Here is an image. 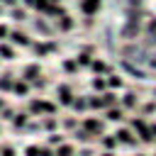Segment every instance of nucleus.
I'll use <instances>...</instances> for the list:
<instances>
[{"label": "nucleus", "instance_id": "nucleus-14", "mask_svg": "<svg viewBox=\"0 0 156 156\" xmlns=\"http://www.w3.org/2000/svg\"><path fill=\"white\" fill-rule=\"evenodd\" d=\"M90 88H93L95 93H105V90H107V76H93Z\"/></svg>", "mask_w": 156, "mask_h": 156}, {"label": "nucleus", "instance_id": "nucleus-22", "mask_svg": "<svg viewBox=\"0 0 156 156\" xmlns=\"http://www.w3.org/2000/svg\"><path fill=\"white\" fill-rule=\"evenodd\" d=\"M10 39H12L15 44H22V46H29V37H27L24 32H12V34H10Z\"/></svg>", "mask_w": 156, "mask_h": 156}, {"label": "nucleus", "instance_id": "nucleus-25", "mask_svg": "<svg viewBox=\"0 0 156 156\" xmlns=\"http://www.w3.org/2000/svg\"><path fill=\"white\" fill-rule=\"evenodd\" d=\"M24 154H27V156H41V149H39L37 144H32V146L24 149Z\"/></svg>", "mask_w": 156, "mask_h": 156}, {"label": "nucleus", "instance_id": "nucleus-33", "mask_svg": "<svg viewBox=\"0 0 156 156\" xmlns=\"http://www.w3.org/2000/svg\"><path fill=\"white\" fill-rule=\"evenodd\" d=\"M98 156H117V151H105V149H102Z\"/></svg>", "mask_w": 156, "mask_h": 156}, {"label": "nucleus", "instance_id": "nucleus-11", "mask_svg": "<svg viewBox=\"0 0 156 156\" xmlns=\"http://www.w3.org/2000/svg\"><path fill=\"white\" fill-rule=\"evenodd\" d=\"M136 112H139V115H144V117H154V115H156V100H154V98H146V100H141Z\"/></svg>", "mask_w": 156, "mask_h": 156}, {"label": "nucleus", "instance_id": "nucleus-35", "mask_svg": "<svg viewBox=\"0 0 156 156\" xmlns=\"http://www.w3.org/2000/svg\"><path fill=\"white\" fill-rule=\"evenodd\" d=\"M5 34H7V29H5V27H0V37H5Z\"/></svg>", "mask_w": 156, "mask_h": 156}, {"label": "nucleus", "instance_id": "nucleus-28", "mask_svg": "<svg viewBox=\"0 0 156 156\" xmlns=\"http://www.w3.org/2000/svg\"><path fill=\"white\" fill-rule=\"evenodd\" d=\"M0 54H2L5 58H12V56H15V54H12V49H10V46H5V44L0 46Z\"/></svg>", "mask_w": 156, "mask_h": 156}, {"label": "nucleus", "instance_id": "nucleus-30", "mask_svg": "<svg viewBox=\"0 0 156 156\" xmlns=\"http://www.w3.org/2000/svg\"><path fill=\"white\" fill-rule=\"evenodd\" d=\"M0 154H2V156H15L12 146H2V149H0Z\"/></svg>", "mask_w": 156, "mask_h": 156}, {"label": "nucleus", "instance_id": "nucleus-36", "mask_svg": "<svg viewBox=\"0 0 156 156\" xmlns=\"http://www.w3.org/2000/svg\"><path fill=\"white\" fill-rule=\"evenodd\" d=\"M0 2H5V5H15V0H0Z\"/></svg>", "mask_w": 156, "mask_h": 156}, {"label": "nucleus", "instance_id": "nucleus-4", "mask_svg": "<svg viewBox=\"0 0 156 156\" xmlns=\"http://www.w3.org/2000/svg\"><path fill=\"white\" fill-rule=\"evenodd\" d=\"M80 124H83L95 139H100V136L105 134V117H85Z\"/></svg>", "mask_w": 156, "mask_h": 156}, {"label": "nucleus", "instance_id": "nucleus-6", "mask_svg": "<svg viewBox=\"0 0 156 156\" xmlns=\"http://www.w3.org/2000/svg\"><path fill=\"white\" fill-rule=\"evenodd\" d=\"M78 5H80V12H83V15L95 17V15L100 12V7H102V0H80Z\"/></svg>", "mask_w": 156, "mask_h": 156}, {"label": "nucleus", "instance_id": "nucleus-37", "mask_svg": "<svg viewBox=\"0 0 156 156\" xmlns=\"http://www.w3.org/2000/svg\"><path fill=\"white\" fill-rule=\"evenodd\" d=\"M151 98H154V100H156V88H154V90H151Z\"/></svg>", "mask_w": 156, "mask_h": 156}, {"label": "nucleus", "instance_id": "nucleus-20", "mask_svg": "<svg viewBox=\"0 0 156 156\" xmlns=\"http://www.w3.org/2000/svg\"><path fill=\"white\" fill-rule=\"evenodd\" d=\"M61 127H63L66 132H76V129L80 127V122H78L76 117H63V119H61Z\"/></svg>", "mask_w": 156, "mask_h": 156}, {"label": "nucleus", "instance_id": "nucleus-9", "mask_svg": "<svg viewBox=\"0 0 156 156\" xmlns=\"http://www.w3.org/2000/svg\"><path fill=\"white\" fill-rule=\"evenodd\" d=\"M127 124H129V127H132V129H134V132L139 134L141 129H146V127H149V117H144V115L134 112L132 117H127Z\"/></svg>", "mask_w": 156, "mask_h": 156}, {"label": "nucleus", "instance_id": "nucleus-23", "mask_svg": "<svg viewBox=\"0 0 156 156\" xmlns=\"http://www.w3.org/2000/svg\"><path fill=\"white\" fill-rule=\"evenodd\" d=\"M46 141H49V146H61L63 144V134L61 132H54V134H49Z\"/></svg>", "mask_w": 156, "mask_h": 156}, {"label": "nucleus", "instance_id": "nucleus-24", "mask_svg": "<svg viewBox=\"0 0 156 156\" xmlns=\"http://www.w3.org/2000/svg\"><path fill=\"white\" fill-rule=\"evenodd\" d=\"M144 29H146V34H149V37H156V17H149V20H146V24H144Z\"/></svg>", "mask_w": 156, "mask_h": 156}, {"label": "nucleus", "instance_id": "nucleus-16", "mask_svg": "<svg viewBox=\"0 0 156 156\" xmlns=\"http://www.w3.org/2000/svg\"><path fill=\"white\" fill-rule=\"evenodd\" d=\"M39 73H41L39 63H29V66L24 68V80H37V78H39Z\"/></svg>", "mask_w": 156, "mask_h": 156}, {"label": "nucleus", "instance_id": "nucleus-12", "mask_svg": "<svg viewBox=\"0 0 156 156\" xmlns=\"http://www.w3.org/2000/svg\"><path fill=\"white\" fill-rule=\"evenodd\" d=\"M56 27H58L61 32H71V29L76 27V20H73L68 12H63L61 17H56Z\"/></svg>", "mask_w": 156, "mask_h": 156}, {"label": "nucleus", "instance_id": "nucleus-7", "mask_svg": "<svg viewBox=\"0 0 156 156\" xmlns=\"http://www.w3.org/2000/svg\"><path fill=\"white\" fill-rule=\"evenodd\" d=\"M90 71H93L95 76H110V73H112V66H110L105 58H98V56H95L93 63H90Z\"/></svg>", "mask_w": 156, "mask_h": 156}, {"label": "nucleus", "instance_id": "nucleus-15", "mask_svg": "<svg viewBox=\"0 0 156 156\" xmlns=\"http://www.w3.org/2000/svg\"><path fill=\"white\" fill-rule=\"evenodd\" d=\"M88 102H90V110H93V112H105V100H102L100 93H98V95H90Z\"/></svg>", "mask_w": 156, "mask_h": 156}, {"label": "nucleus", "instance_id": "nucleus-1", "mask_svg": "<svg viewBox=\"0 0 156 156\" xmlns=\"http://www.w3.org/2000/svg\"><path fill=\"white\" fill-rule=\"evenodd\" d=\"M115 136H117V141L122 144V146H127V149H132V151H139L144 144H141V139H139V134L129 127V124H119L117 129H115Z\"/></svg>", "mask_w": 156, "mask_h": 156}, {"label": "nucleus", "instance_id": "nucleus-31", "mask_svg": "<svg viewBox=\"0 0 156 156\" xmlns=\"http://www.w3.org/2000/svg\"><path fill=\"white\" fill-rule=\"evenodd\" d=\"M12 17L15 20H24V10H12Z\"/></svg>", "mask_w": 156, "mask_h": 156}, {"label": "nucleus", "instance_id": "nucleus-32", "mask_svg": "<svg viewBox=\"0 0 156 156\" xmlns=\"http://www.w3.org/2000/svg\"><path fill=\"white\" fill-rule=\"evenodd\" d=\"M149 129H151V134L156 136V119H149Z\"/></svg>", "mask_w": 156, "mask_h": 156}, {"label": "nucleus", "instance_id": "nucleus-34", "mask_svg": "<svg viewBox=\"0 0 156 156\" xmlns=\"http://www.w3.org/2000/svg\"><path fill=\"white\" fill-rule=\"evenodd\" d=\"M132 156H151V154H146V151H134Z\"/></svg>", "mask_w": 156, "mask_h": 156}, {"label": "nucleus", "instance_id": "nucleus-29", "mask_svg": "<svg viewBox=\"0 0 156 156\" xmlns=\"http://www.w3.org/2000/svg\"><path fill=\"white\" fill-rule=\"evenodd\" d=\"M78 156H95V151H93V149H90V146L85 144V146H83V149L78 151Z\"/></svg>", "mask_w": 156, "mask_h": 156}, {"label": "nucleus", "instance_id": "nucleus-5", "mask_svg": "<svg viewBox=\"0 0 156 156\" xmlns=\"http://www.w3.org/2000/svg\"><path fill=\"white\" fill-rule=\"evenodd\" d=\"M56 95H58V105H63V107H71L73 105V88L68 85V83H61L58 88H56Z\"/></svg>", "mask_w": 156, "mask_h": 156}, {"label": "nucleus", "instance_id": "nucleus-2", "mask_svg": "<svg viewBox=\"0 0 156 156\" xmlns=\"http://www.w3.org/2000/svg\"><path fill=\"white\" fill-rule=\"evenodd\" d=\"M127 110L122 107V105H112V107H107L105 112H102V117H105V122L107 124H127Z\"/></svg>", "mask_w": 156, "mask_h": 156}, {"label": "nucleus", "instance_id": "nucleus-21", "mask_svg": "<svg viewBox=\"0 0 156 156\" xmlns=\"http://www.w3.org/2000/svg\"><path fill=\"white\" fill-rule=\"evenodd\" d=\"M61 68H63L66 73H78V71H80V66H78L76 58H66V61L61 63Z\"/></svg>", "mask_w": 156, "mask_h": 156}, {"label": "nucleus", "instance_id": "nucleus-10", "mask_svg": "<svg viewBox=\"0 0 156 156\" xmlns=\"http://www.w3.org/2000/svg\"><path fill=\"white\" fill-rule=\"evenodd\" d=\"M98 141H100V149H105V151H117V149L122 146V144L117 141V136H115V134H107V132H105Z\"/></svg>", "mask_w": 156, "mask_h": 156}, {"label": "nucleus", "instance_id": "nucleus-13", "mask_svg": "<svg viewBox=\"0 0 156 156\" xmlns=\"http://www.w3.org/2000/svg\"><path fill=\"white\" fill-rule=\"evenodd\" d=\"M71 107H73V110L80 115V112H88V110H90V102H88V98H85V95H76Z\"/></svg>", "mask_w": 156, "mask_h": 156}, {"label": "nucleus", "instance_id": "nucleus-3", "mask_svg": "<svg viewBox=\"0 0 156 156\" xmlns=\"http://www.w3.org/2000/svg\"><path fill=\"white\" fill-rule=\"evenodd\" d=\"M139 102H141V100H139V93H136V90H129V88H127V90L119 93V105H122L127 112H136V110H139Z\"/></svg>", "mask_w": 156, "mask_h": 156}, {"label": "nucleus", "instance_id": "nucleus-17", "mask_svg": "<svg viewBox=\"0 0 156 156\" xmlns=\"http://www.w3.org/2000/svg\"><path fill=\"white\" fill-rule=\"evenodd\" d=\"M41 127H44L49 134H54V132H58V119H56V117H51V115H46V117H44V122H41Z\"/></svg>", "mask_w": 156, "mask_h": 156}, {"label": "nucleus", "instance_id": "nucleus-19", "mask_svg": "<svg viewBox=\"0 0 156 156\" xmlns=\"http://www.w3.org/2000/svg\"><path fill=\"white\" fill-rule=\"evenodd\" d=\"M56 156H76V146L68 144V141H63L61 146H56Z\"/></svg>", "mask_w": 156, "mask_h": 156}, {"label": "nucleus", "instance_id": "nucleus-27", "mask_svg": "<svg viewBox=\"0 0 156 156\" xmlns=\"http://www.w3.org/2000/svg\"><path fill=\"white\" fill-rule=\"evenodd\" d=\"M15 90H17L20 95H27V90H29V88H27V83H15Z\"/></svg>", "mask_w": 156, "mask_h": 156}, {"label": "nucleus", "instance_id": "nucleus-8", "mask_svg": "<svg viewBox=\"0 0 156 156\" xmlns=\"http://www.w3.org/2000/svg\"><path fill=\"white\" fill-rule=\"evenodd\" d=\"M107 88L110 90H117V93H122V90H127V80H124V76H119V73H110L107 76Z\"/></svg>", "mask_w": 156, "mask_h": 156}, {"label": "nucleus", "instance_id": "nucleus-18", "mask_svg": "<svg viewBox=\"0 0 156 156\" xmlns=\"http://www.w3.org/2000/svg\"><path fill=\"white\" fill-rule=\"evenodd\" d=\"M139 139H141V144H144V146H154V144H156V136L151 134V129H149V127L139 132Z\"/></svg>", "mask_w": 156, "mask_h": 156}, {"label": "nucleus", "instance_id": "nucleus-26", "mask_svg": "<svg viewBox=\"0 0 156 156\" xmlns=\"http://www.w3.org/2000/svg\"><path fill=\"white\" fill-rule=\"evenodd\" d=\"M27 117H29V115H24V112L17 115V117H15V127H24V124H27Z\"/></svg>", "mask_w": 156, "mask_h": 156}, {"label": "nucleus", "instance_id": "nucleus-38", "mask_svg": "<svg viewBox=\"0 0 156 156\" xmlns=\"http://www.w3.org/2000/svg\"><path fill=\"white\" fill-rule=\"evenodd\" d=\"M151 156H156V149H154V151H151Z\"/></svg>", "mask_w": 156, "mask_h": 156}]
</instances>
